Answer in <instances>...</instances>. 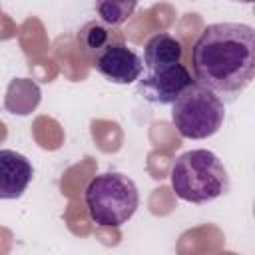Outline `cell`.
I'll use <instances>...</instances> for the list:
<instances>
[{
	"mask_svg": "<svg viewBox=\"0 0 255 255\" xmlns=\"http://www.w3.org/2000/svg\"><path fill=\"white\" fill-rule=\"evenodd\" d=\"M84 203L96 225L120 227L133 217L139 205V191L131 177L108 171L90 179L84 191Z\"/></svg>",
	"mask_w": 255,
	"mask_h": 255,
	"instance_id": "obj_3",
	"label": "cell"
},
{
	"mask_svg": "<svg viewBox=\"0 0 255 255\" xmlns=\"http://www.w3.org/2000/svg\"><path fill=\"white\" fill-rule=\"evenodd\" d=\"M175 195L189 203H207L227 193L229 175L223 161L209 149H189L171 167Z\"/></svg>",
	"mask_w": 255,
	"mask_h": 255,
	"instance_id": "obj_2",
	"label": "cell"
},
{
	"mask_svg": "<svg viewBox=\"0 0 255 255\" xmlns=\"http://www.w3.org/2000/svg\"><path fill=\"white\" fill-rule=\"evenodd\" d=\"M34 175L26 155L14 149H0V199H18Z\"/></svg>",
	"mask_w": 255,
	"mask_h": 255,
	"instance_id": "obj_7",
	"label": "cell"
},
{
	"mask_svg": "<svg viewBox=\"0 0 255 255\" xmlns=\"http://www.w3.org/2000/svg\"><path fill=\"white\" fill-rule=\"evenodd\" d=\"M94 68L114 84H131L141 78L143 62L126 42H116L94 60Z\"/></svg>",
	"mask_w": 255,
	"mask_h": 255,
	"instance_id": "obj_6",
	"label": "cell"
},
{
	"mask_svg": "<svg viewBox=\"0 0 255 255\" xmlns=\"http://www.w3.org/2000/svg\"><path fill=\"white\" fill-rule=\"evenodd\" d=\"M193 84L189 70L179 62L167 68L147 70L143 78H139L137 90L139 94L153 104H173L189 86Z\"/></svg>",
	"mask_w": 255,
	"mask_h": 255,
	"instance_id": "obj_5",
	"label": "cell"
},
{
	"mask_svg": "<svg viewBox=\"0 0 255 255\" xmlns=\"http://www.w3.org/2000/svg\"><path fill=\"white\" fill-rule=\"evenodd\" d=\"M191 66L197 84L235 100L255 78V30L235 22L207 26L193 46Z\"/></svg>",
	"mask_w": 255,
	"mask_h": 255,
	"instance_id": "obj_1",
	"label": "cell"
},
{
	"mask_svg": "<svg viewBox=\"0 0 255 255\" xmlns=\"http://www.w3.org/2000/svg\"><path fill=\"white\" fill-rule=\"evenodd\" d=\"M96 10L100 14V22H104L106 26H120L122 22H126L131 12L135 10V2H116V0H106V2H98Z\"/></svg>",
	"mask_w": 255,
	"mask_h": 255,
	"instance_id": "obj_10",
	"label": "cell"
},
{
	"mask_svg": "<svg viewBox=\"0 0 255 255\" xmlns=\"http://www.w3.org/2000/svg\"><path fill=\"white\" fill-rule=\"evenodd\" d=\"M171 106V122L177 133L187 139L211 137L225 120L223 100L197 82H193Z\"/></svg>",
	"mask_w": 255,
	"mask_h": 255,
	"instance_id": "obj_4",
	"label": "cell"
},
{
	"mask_svg": "<svg viewBox=\"0 0 255 255\" xmlns=\"http://www.w3.org/2000/svg\"><path fill=\"white\" fill-rule=\"evenodd\" d=\"M183 56L181 42L173 38L167 32H159L151 36L143 48V66L147 70H157V68H167L173 64H179Z\"/></svg>",
	"mask_w": 255,
	"mask_h": 255,
	"instance_id": "obj_8",
	"label": "cell"
},
{
	"mask_svg": "<svg viewBox=\"0 0 255 255\" xmlns=\"http://www.w3.org/2000/svg\"><path fill=\"white\" fill-rule=\"evenodd\" d=\"M78 40H80V48L84 50V54L90 56L94 62L106 48H110L116 42H124V36L112 26H106L100 20H92L80 30Z\"/></svg>",
	"mask_w": 255,
	"mask_h": 255,
	"instance_id": "obj_9",
	"label": "cell"
}]
</instances>
